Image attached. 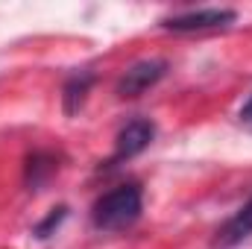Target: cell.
Masks as SVG:
<instances>
[{
  "label": "cell",
  "mask_w": 252,
  "mask_h": 249,
  "mask_svg": "<svg viewBox=\"0 0 252 249\" xmlns=\"http://www.w3.org/2000/svg\"><path fill=\"white\" fill-rule=\"evenodd\" d=\"M141 211H144V190L141 185L129 182V185L112 187L109 193H103L94 202L91 223L97 232H124L138 223Z\"/></svg>",
  "instance_id": "obj_1"
},
{
  "label": "cell",
  "mask_w": 252,
  "mask_h": 249,
  "mask_svg": "<svg viewBox=\"0 0 252 249\" xmlns=\"http://www.w3.org/2000/svg\"><path fill=\"white\" fill-rule=\"evenodd\" d=\"M235 18H238L235 9H196L161 18V27L170 32H211V30H226L229 24H235Z\"/></svg>",
  "instance_id": "obj_2"
},
{
  "label": "cell",
  "mask_w": 252,
  "mask_h": 249,
  "mask_svg": "<svg viewBox=\"0 0 252 249\" xmlns=\"http://www.w3.org/2000/svg\"><path fill=\"white\" fill-rule=\"evenodd\" d=\"M153 138H156V124H153V121H147V118L129 121V124L118 132V138H115V156L109 158V167H115V164H121V161H129V158L141 156V153L153 144Z\"/></svg>",
  "instance_id": "obj_3"
},
{
  "label": "cell",
  "mask_w": 252,
  "mask_h": 249,
  "mask_svg": "<svg viewBox=\"0 0 252 249\" xmlns=\"http://www.w3.org/2000/svg\"><path fill=\"white\" fill-rule=\"evenodd\" d=\"M167 67L170 64L164 59H144V62H135L118 82V97L132 100V97H141L144 91H150L153 85H158L164 76H167Z\"/></svg>",
  "instance_id": "obj_4"
},
{
  "label": "cell",
  "mask_w": 252,
  "mask_h": 249,
  "mask_svg": "<svg viewBox=\"0 0 252 249\" xmlns=\"http://www.w3.org/2000/svg\"><path fill=\"white\" fill-rule=\"evenodd\" d=\"M247 238H252V196L217 229L214 247H238Z\"/></svg>",
  "instance_id": "obj_5"
},
{
  "label": "cell",
  "mask_w": 252,
  "mask_h": 249,
  "mask_svg": "<svg viewBox=\"0 0 252 249\" xmlns=\"http://www.w3.org/2000/svg\"><path fill=\"white\" fill-rule=\"evenodd\" d=\"M59 173V156L53 153H32L27 158V167H24V182L30 190H41V187L50 182V176Z\"/></svg>",
  "instance_id": "obj_6"
},
{
  "label": "cell",
  "mask_w": 252,
  "mask_h": 249,
  "mask_svg": "<svg viewBox=\"0 0 252 249\" xmlns=\"http://www.w3.org/2000/svg\"><path fill=\"white\" fill-rule=\"evenodd\" d=\"M91 85H94V70H79V73H73V76L64 82V88H62V109H64V115H67V118L79 115V109H82V106H85V100H88Z\"/></svg>",
  "instance_id": "obj_7"
},
{
  "label": "cell",
  "mask_w": 252,
  "mask_h": 249,
  "mask_svg": "<svg viewBox=\"0 0 252 249\" xmlns=\"http://www.w3.org/2000/svg\"><path fill=\"white\" fill-rule=\"evenodd\" d=\"M64 217H67V205L53 208V211H50V214H47V217H44V220L35 226V229H32V235H35L38 241H47L50 235H56V229L64 223Z\"/></svg>",
  "instance_id": "obj_8"
},
{
  "label": "cell",
  "mask_w": 252,
  "mask_h": 249,
  "mask_svg": "<svg viewBox=\"0 0 252 249\" xmlns=\"http://www.w3.org/2000/svg\"><path fill=\"white\" fill-rule=\"evenodd\" d=\"M238 118H241V124L244 126H250L252 129V94H250V100L241 106V115H238Z\"/></svg>",
  "instance_id": "obj_9"
}]
</instances>
